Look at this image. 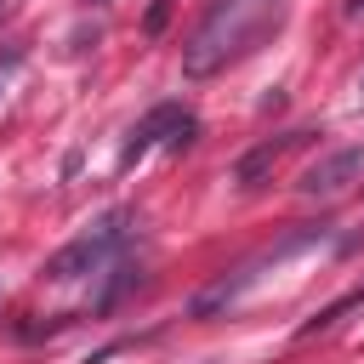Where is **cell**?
<instances>
[{"instance_id": "obj_10", "label": "cell", "mask_w": 364, "mask_h": 364, "mask_svg": "<svg viewBox=\"0 0 364 364\" xmlns=\"http://www.w3.org/2000/svg\"><path fill=\"white\" fill-rule=\"evenodd\" d=\"M0 85H6V74H0Z\"/></svg>"}, {"instance_id": "obj_3", "label": "cell", "mask_w": 364, "mask_h": 364, "mask_svg": "<svg viewBox=\"0 0 364 364\" xmlns=\"http://www.w3.org/2000/svg\"><path fill=\"white\" fill-rule=\"evenodd\" d=\"M131 210H108L97 228H85L80 239H68L51 262H46V279H57V284H68V279H85V273H97L119 245H125V233H131Z\"/></svg>"}, {"instance_id": "obj_7", "label": "cell", "mask_w": 364, "mask_h": 364, "mask_svg": "<svg viewBox=\"0 0 364 364\" xmlns=\"http://www.w3.org/2000/svg\"><path fill=\"white\" fill-rule=\"evenodd\" d=\"M165 17H171V0H154V11H148V34H159Z\"/></svg>"}, {"instance_id": "obj_9", "label": "cell", "mask_w": 364, "mask_h": 364, "mask_svg": "<svg viewBox=\"0 0 364 364\" xmlns=\"http://www.w3.org/2000/svg\"><path fill=\"white\" fill-rule=\"evenodd\" d=\"M358 91H364V74H358Z\"/></svg>"}, {"instance_id": "obj_6", "label": "cell", "mask_w": 364, "mask_h": 364, "mask_svg": "<svg viewBox=\"0 0 364 364\" xmlns=\"http://www.w3.org/2000/svg\"><path fill=\"white\" fill-rule=\"evenodd\" d=\"M290 142H296V136H284V142H262V148H250V154H245V159L233 165V182H239V188H256V182H262V176H267V171L279 165V154H284Z\"/></svg>"}, {"instance_id": "obj_1", "label": "cell", "mask_w": 364, "mask_h": 364, "mask_svg": "<svg viewBox=\"0 0 364 364\" xmlns=\"http://www.w3.org/2000/svg\"><path fill=\"white\" fill-rule=\"evenodd\" d=\"M273 17H279V0H216V11L199 23V34H193L188 51H182V74H193V80L216 74V68L233 63Z\"/></svg>"}, {"instance_id": "obj_4", "label": "cell", "mask_w": 364, "mask_h": 364, "mask_svg": "<svg viewBox=\"0 0 364 364\" xmlns=\"http://www.w3.org/2000/svg\"><path fill=\"white\" fill-rule=\"evenodd\" d=\"M353 182H364V142H353V148H336V154H324L318 165H307L301 171V199H336V193H347Z\"/></svg>"}, {"instance_id": "obj_5", "label": "cell", "mask_w": 364, "mask_h": 364, "mask_svg": "<svg viewBox=\"0 0 364 364\" xmlns=\"http://www.w3.org/2000/svg\"><path fill=\"white\" fill-rule=\"evenodd\" d=\"M159 131H171V148H188L199 125H193V119H188V114L176 108V102H159V108H154V114H148V119H142V125L131 131V142H125L119 165H136V159H142V154L154 148V136H159Z\"/></svg>"}, {"instance_id": "obj_2", "label": "cell", "mask_w": 364, "mask_h": 364, "mask_svg": "<svg viewBox=\"0 0 364 364\" xmlns=\"http://www.w3.org/2000/svg\"><path fill=\"white\" fill-rule=\"evenodd\" d=\"M324 239H330V228H324V222H301V228H290L284 239H273L267 250H256L245 267H233V273H222L210 290H199V296L188 301V313H193V318H216V313H222V307H233L256 279H267L273 267H284V262H290V256H301V250H318Z\"/></svg>"}, {"instance_id": "obj_8", "label": "cell", "mask_w": 364, "mask_h": 364, "mask_svg": "<svg viewBox=\"0 0 364 364\" xmlns=\"http://www.w3.org/2000/svg\"><path fill=\"white\" fill-rule=\"evenodd\" d=\"M341 11H347V17H364V0H347Z\"/></svg>"}]
</instances>
